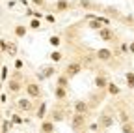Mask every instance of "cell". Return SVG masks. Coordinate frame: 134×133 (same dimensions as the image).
I'll list each match as a JSON object with an SVG mask.
<instances>
[{
  "mask_svg": "<svg viewBox=\"0 0 134 133\" xmlns=\"http://www.w3.org/2000/svg\"><path fill=\"white\" fill-rule=\"evenodd\" d=\"M26 92H28L30 97H39V96H41V86H39V82L28 81V82H26Z\"/></svg>",
  "mask_w": 134,
  "mask_h": 133,
  "instance_id": "6da1fadb",
  "label": "cell"
},
{
  "mask_svg": "<svg viewBox=\"0 0 134 133\" xmlns=\"http://www.w3.org/2000/svg\"><path fill=\"white\" fill-rule=\"evenodd\" d=\"M84 122H86V114H78V112H75V114H73L71 126H73V129H75V131L84 129Z\"/></svg>",
  "mask_w": 134,
  "mask_h": 133,
  "instance_id": "7a4b0ae2",
  "label": "cell"
},
{
  "mask_svg": "<svg viewBox=\"0 0 134 133\" xmlns=\"http://www.w3.org/2000/svg\"><path fill=\"white\" fill-rule=\"evenodd\" d=\"M112 126H114V118H112L108 112H104V114H100V116H99V127L108 129V127H112Z\"/></svg>",
  "mask_w": 134,
  "mask_h": 133,
  "instance_id": "3957f363",
  "label": "cell"
},
{
  "mask_svg": "<svg viewBox=\"0 0 134 133\" xmlns=\"http://www.w3.org/2000/svg\"><path fill=\"white\" fill-rule=\"evenodd\" d=\"M80 70H82V66L78 64V62H73V64H69V66H67V68H65V75L67 77H75V75H78L80 73Z\"/></svg>",
  "mask_w": 134,
  "mask_h": 133,
  "instance_id": "277c9868",
  "label": "cell"
},
{
  "mask_svg": "<svg viewBox=\"0 0 134 133\" xmlns=\"http://www.w3.org/2000/svg\"><path fill=\"white\" fill-rule=\"evenodd\" d=\"M97 32H99V38L103 40V41H114V32L108 26H103V28L97 30Z\"/></svg>",
  "mask_w": 134,
  "mask_h": 133,
  "instance_id": "5b68a950",
  "label": "cell"
},
{
  "mask_svg": "<svg viewBox=\"0 0 134 133\" xmlns=\"http://www.w3.org/2000/svg\"><path fill=\"white\" fill-rule=\"evenodd\" d=\"M21 88H23V85L17 79H9V82H8V90L11 92V94H17V92H21Z\"/></svg>",
  "mask_w": 134,
  "mask_h": 133,
  "instance_id": "8992f818",
  "label": "cell"
},
{
  "mask_svg": "<svg viewBox=\"0 0 134 133\" xmlns=\"http://www.w3.org/2000/svg\"><path fill=\"white\" fill-rule=\"evenodd\" d=\"M75 112H78V114H86V112H88V103L84 101V99H78V101H75Z\"/></svg>",
  "mask_w": 134,
  "mask_h": 133,
  "instance_id": "52a82bcc",
  "label": "cell"
},
{
  "mask_svg": "<svg viewBox=\"0 0 134 133\" xmlns=\"http://www.w3.org/2000/svg\"><path fill=\"white\" fill-rule=\"evenodd\" d=\"M108 85H110V82H108V79H106L104 75H97V77H95V86H97V88L104 90V88H108Z\"/></svg>",
  "mask_w": 134,
  "mask_h": 133,
  "instance_id": "ba28073f",
  "label": "cell"
},
{
  "mask_svg": "<svg viewBox=\"0 0 134 133\" xmlns=\"http://www.w3.org/2000/svg\"><path fill=\"white\" fill-rule=\"evenodd\" d=\"M17 107H19L21 111H32V101L30 99H24V97H21V99H17Z\"/></svg>",
  "mask_w": 134,
  "mask_h": 133,
  "instance_id": "9c48e42d",
  "label": "cell"
},
{
  "mask_svg": "<svg viewBox=\"0 0 134 133\" xmlns=\"http://www.w3.org/2000/svg\"><path fill=\"white\" fill-rule=\"evenodd\" d=\"M67 9H71L69 0H58L56 6H54V11H67Z\"/></svg>",
  "mask_w": 134,
  "mask_h": 133,
  "instance_id": "30bf717a",
  "label": "cell"
},
{
  "mask_svg": "<svg viewBox=\"0 0 134 133\" xmlns=\"http://www.w3.org/2000/svg\"><path fill=\"white\" fill-rule=\"evenodd\" d=\"M97 58L106 62V60L112 58V51H110V49H99V51H97Z\"/></svg>",
  "mask_w": 134,
  "mask_h": 133,
  "instance_id": "8fae6325",
  "label": "cell"
},
{
  "mask_svg": "<svg viewBox=\"0 0 134 133\" xmlns=\"http://www.w3.org/2000/svg\"><path fill=\"white\" fill-rule=\"evenodd\" d=\"M13 32H15V36H17V38H24V36H26V32H28V28H26L24 24H17V26L13 28Z\"/></svg>",
  "mask_w": 134,
  "mask_h": 133,
  "instance_id": "7c38bea8",
  "label": "cell"
},
{
  "mask_svg": "<svg viewBox=\"0 0 134 133\" xmlns=\"http://www.w3.org/2000/svg\"><path fill=\"white\" fill-rule=\"evenodd\" d=\"M41 131H43V133H52V131H54V122H52V120L43 122V124H41Z\"/></svg>",
  "mask_w": 134,
  "mask_h": 133,
  "instance_id": "4fadbf2b",
  "label": "cell"
},
{
  "mask_svg": "<svg viewBox=\"0 0 134 133\" xmlns=\"http://www.w3.org/2000/svg\"><path fill=\"white\" fill-rule=\"evenodd\" d=\"M54 96H56L58 99H65V97H67V92H65L63 86H56V88H54Z\"/></svg>",
  "mask_w": 134,
  "mask_h": 133,
  "instance_id": "5bb4252c",
  "label": "cell"
},
{
  "mask_svg": "<svg viewBox=\"0 0 134 133\" xmlns=\"http://www.w3.org/2000/svg\"><path fill=\"white\" fill-rule=\"evenodd\" d=\"M88 26H90L91 30H100V28H103V23L95 17V19H90V24H88Z\"/></svg>",
  "mask_w": 134,
  "mask_h": 133,
  "instance_id": "9a60e30c",
  "label": "cell"
},
{
  "mask_svg": "<svg viewBox=\"0 0 134 133\" xmlns=\"http://www.w3.org/2000/svg\"><path fill=\"white\" fill-rule=\"evenodd\" d=\"M67 85H69V77H67L65 73H63V75H60V77H58V86L67 88Z\"/></svg>",
  "mask_w": 134,
  "mask_h": 133,
  "instance_id": "2e32d148",
  "label": "cell"
},
{
  "mask_svg": "<svg viewBox=\"0 0 134 133\" xmlns=\"http://www.w3.org/2000/svg\"><path fill=\"white\" fill-rule=\"evenodd\" d=\"M6 53H8L9 56H15V55H17V43H13V41H11V43H8Z\"/></svg>",
  "mask_w": 134,
  "mask_h": 133,
  "instance_id": "e0dca14e",
  "label": "cell"
},
{
  "mask_svg": "<svg viewBox=\"0 0 134 133\" xmlns=\"http://www.w3.org/2000/svg\"><path fill=\"white\" fill-rule=\"evenodd\" d=\"M125 79H127V86H129V88H134V73L129 71V73L125 75Z\"/></svg>",
  "mask_w": 134,
  "mask_h": 133,
  "instance_id": "ac0fdd59",
  "label": "cell"
},
{
  "mask_svg": "<svg viewBox=\"0 0 134 133\" xmlns=\"http://www.w3.org/2000/svg\"><path fill=\"white\" fill-rule=\"evenodd\" d=\"M108 94H112V96H117V94H119V86H115L114 82H110V85H108Z\"/></svg>",
  "mask_w": 134,
  "mask_h": 133,
  "instance_id": "d6986e66",
  "label": "cell"
},
{
  "mask_svg": "<svg viewBox=\"0 0 134 133\" xmlns=\"http://www.w3.org/2000/svg\"><path fill=\"white\" fill-rule=\"evenodd\" d=\"M63 120V112L62 111H52V122H60Z\"/></svg>",
  "mask_w": 134,
  "mask_h": 133,
  "instance_id": "ffe728a7",
  "label": "cell"
},
{
  "mask_svg": "<svg viewBox=\"0 0 134 133\" xmlns=\"http://www.w3.org/2000/svg\"><path fill=\"white\" fill-rule=\"evenodd\" d=\"M123 133H134V127H132L130 122H125L123 124Z\"/></svg>",
  "mask_w": 134,
  "mask_h": 133,
  "instance_id": "44dd1931",
  "label": "cell"
},
{
  "mask_svg": "<svg viewBox=\"0 0 134 133\" xmlns=\"http://www.w3.org/2000/svg\"><path fill=\"white\" fill-rule=\"evenodd\" d=\"M50 60H52V62H60L62 60V53L60 51H54L52 55H50Z\"/></svg>",
  "mask_w": 134,
  "mask_h": 133,
  "instance_id": "7402d4cb",
  "label": "cell"
},
{
  "mask_svg": "<svg viewBox=\"0 0 134 133\" xmlns=\"http://www.w3.org/2000/svg\"><path fill=\"white\" fill-rule=\"evenodd\" d=\"M39 26H41V21H39V19H32V21H30V28H34V30H37Z\"/></svg>",
  "mask_w": 134,
  "mask_h": 133,
  "instance_id": "603a6c76",
  "label": "cell"
},
{
  "mask_svg": "<svg viewBox=\"0 0 134 133\" xmlns=\"http://www.w3.org/2000/svg\"><path fill=\"white\" fill-rule=\"evenodd\" d=\"M104 11H106L108 15H114V17H119V11H117L115 8H106Z\"/></svg>",
  "mask_w": 134,
  "mask_h": 133,
  "instance_id": "cb8c5ba5",
  "label": "cell"
},
{
  "mask_svg": "<svg viewBox=\"0 0 134 133\" xmlns=\"http://www.w3.org/2000/svg\"><path fill=\"white\" fill-rule=\"evenodd\" d=\"M45 111H47V105L41 103V107H39V111H37V116H39V118H43V116H45Z\"/></svg>",
  "mask_w": 134,
  "mask_h": 133,
  "instance_id": "d4e9b609",
  "label": "cell"
},
{
  "mask_svg": "<svg viewBox=\"0 0 134 133\" xmlns=\"http://www.w3.org/2000/svg\"><path fill=\"white\" fill-rule=\"evenodd\" d=\"M80 8H93V4L90 0H80Z\"/></svg>",
  "mask_w": 134,
  "mask_h": 133,
  "instance_id": "484cf974",
  "label": "cell"
},
{
  "mask_svg": "<svg viewBox=\"0 0 134 133\" xmlns=\"http://www.w3.org/2000/svg\"><path fill=\"white\" fill-rule=\"evenodd\" d=\"M45 71H43V77H50L52 75V71H54V68H43Z\"/></svg>",
  "mask_w": 134,
  "mask_h": 133,
  "instance_id": "4316f807",
  "label": "cell"
},
{
  "mask_svg": "<svg viewBox=\"0 0 134 133\" xmlns=\"http://www.w3.org/2000/svg\"><path fill=\"white\" fill-rule=\"evenodd\" d=\"M50 45H54V47L60 45V38L58 36H52V38H50Z\"/></svg>",
  "mask_w": 134,
  "mask_h": 133,
  "instance_id": "83f0119b",
  "label": "cell"
},
{
  "mask_svg": "<svg viewBox=\"0 0 134 133\" xmlns=\"http://www.w3.org/2000/svg\"><path fill=\"white\" fill-rule=\"evenodd\" d=\"M0 77H2V81H6V77H8V66H4V68H2V73H0Z\"/></svg>",
  "mask_w": 134,
  "mask_h": 133,
  "instance_id": "f1b7e54d",
  "label": "cell"
},
{
  "mask_svg": "<svg viewBox=\"0 0 134 133\" xmlns=\"http://www.w3.org/2000/svg\"><path fill=\"white\" fill-rule=\"evenodd\" d=\"M129 53H130V55H134V41H130V43H129Z\"/></svg>",
  "mask_w": 134,
  "mask_h": 133,
  "instance_id": "f546056e",
  "label": "cell"
},
{
  "mask_svg": "<svg viewBox=\"0 0 134 133\" xmlns=\"http://www.w3.org/2000/svg\"><path fill=\"white\" fill-rule=\"evenodd\" d=\"M15 68H17V70H21V68H23V62H21V60H17V62H15Z\"/></svg>",
  "mask_w": 134,
  "mask_h": 133,
  "instance_id": "4dcf8cb0",
  "label": "cell"
},
{
  "mask_svg": "<svg viewBox=\"0 0 134 133\" xmlns=\"http://www.w3.org/2000/svg\"><path fill=\"white\" fill-rule=\"evenodd\" d=\"M32 2H34V4H37V6H43L45 0H32Z\"/></svg>",
  "mask_w": 134,
  "mask_h": 133,
  "instance_id": "1f68e13d",
  "label": "cell"
},
{
  "mask_svg": "<svg viewBox=\"0 0 134 133\" xmlns=\"http://www.w3.org/2000/svg\"><path fill=\"white\" fill-rule=\"evenodd\" d=\"M0 129H2V126H0Z\"/></svg>",
  "mask_w": 134,
  "mask_h": 133,
  "instance_id": "d6a6232c",
  "label": "cell"
}]
</instances>
